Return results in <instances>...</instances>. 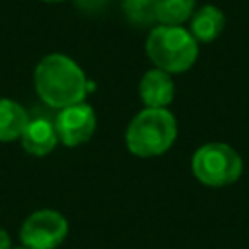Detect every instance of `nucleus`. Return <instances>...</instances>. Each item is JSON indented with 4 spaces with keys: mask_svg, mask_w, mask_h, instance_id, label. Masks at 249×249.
Returning <instances> with one entry per match:
<instances>
[{
    "mask_svg": "<svg viewBox=\"0 0 249 249\" xmlns=\"http://www.w3.org/2000/svg\"><path fill=\"white\" fill-rule=\"evenodd\" d=\"M10 245H12V241H10L8 231L0 228V249H10Z\"/></svg>",
    "mask_w": 249,
    "mask_h": 249,
    "instance_id": "14",
    "label": "nucleus"
},
{
    "mask_svg": "<svg viewBox=\"0 0 249 249\" xmlns=\"http://www.w3.org/2000/svg\"><path fill=\"white\" fill-rule=\"evenodd\" d=\"M191 167L202 185L226 187L241 177L243 160L231 146L224 142H208L193 154Z\"/></svg>",
    "mask_w": 249,
    "mask_h": 249,
    "instance_id": "4",
    "label": "nucleus"
},
{
    "mask_svg": "<svg viewBox=\"0 0 249 249\" xmlns=\"http://www.w3.org/2000/svg\"><path fill=\"white\" fill-rule=\"evenodd\" d=\"M146 53L156 68L167 74H179L195 64L198 43L181 25H158L146 39Z\"/></svg>",
    "mask_w": 249,
    "mask_h": 249,
    "instance_id": "2",
    "label": "nucleus"
},
{
    "mask_svg": "<svg viewBox=\"0 0 249 249\" xmlns=\"http://www.w3.org/2000/svg\"><path fill=\"white\" fill-rule=\"evenodd\" d=\"M19 249H27V247H19Z\"/></svg>",
    "mask_w": 249,
    "mask_h": 249,
    "instance_id": "16",
    "label": "nucleus"
},
{
    "mask_svg": "<svg viewBox=\"0 0 249 249\" xmlns=\"http://www.w3.org/2000/svg\"><path fill=\"white\" fill-rule=\"evenodd\" d=\"M158 0H123V10L134 25H150L156 21Z\"/></svg>",
    "mask_w": 249,
    "mask_h": 249,
    "instance_id": "12",
    "label": "nucleus"
},
{
    "mask_svg": "<svg viewBox=\"0 0 249 249\" xmlns=\"http://www.w3.org/2000/svg\"><path fill=\"white\" fill-rule=\"evenodd\" d=\"M105 0H76V4H80L82 8H88V10H93V8H101Z\"/></svg>",
    "mask_w": 249,
    "mask_h": 249,
    "instance_id": "13",
    "label": "nucleus"
},
{
    "mask_svg": "<svg viewBox=\"0 0 249 249\" xmlns=\"http://www.w3.org/2000/svg\"><path fill=\"white\" fill-rule=\"evenodd\" d=\"M195 14V0H158L156 19L161 25H181Z\"/></svg>",
    "mask_w": 249,
    "mask_h": 249,
    "instance_id": "11",
    "label": "nucleus"
},
{
    "mask_svg": "<svg viewBox=\"0 0 249 249\" xmlns=\"http://www.w3.org/2000/svg\"><path fill=\"white\" fill-rule=\"evenodd\" d=\"M68 233L66 218L56 210H37L25 218L19 237L27 249H56Z\"/></svg>",
    "mask_w": 249,
    "mask_h": 249,
    "instance_id": "5",
    "label": "nucleus"
},
{
    "mask_svg": "<svg viewBox=\"0 0 249 249\" xmlns=\"http://www.w3.org/2000/svg\"><path fill=\"white\" fill-rule=\"evenodd\" d=\"M226 25L224 12L212 4H206L198 8L191 16V35L196 39V43H210L214 41Z\"/></svg>",
    "mask_w": 249,
    "mask_h": 249,
    "instance_id": "9",
    "label": "nucleus"
},
{
    "mask_svg": "<svg viewBox=\"0 0 249 249\" xmlns=\"http://www.w3.org/2000/svg\"><path fill=\"white\" fill-rule=\"evenodd\" d=\"M89 88L84 70L66 54H47L35 68V89L49 107L64 109L82 103Z\"/></svg>",
    "mask_w": 249,
    "mask_h": 249,
    "instance_id": "1",
    "label": "nucleus"
},
{
    "mask_svg": "<svg viewBox=\"0 0 249 249\" xmlns=\"http://www.w3.org/2000/svg\"><path fill=\"white\" fill-rule=\"evenodd\" d=\"M58 140L64 146H80L95 132V113L88 103H76L60 109L54 117Z\"/></svg>",
    "mask_w": 249,
    "mask_h": 249,
    "instance_id": "6",
    "label": "nucleus"
},
{
    "mask_svg": "<svg viewBox=\"0 0 249 249\" xmlns=\"http://www.w3.org/2000/svg\"><path fill=\"white\" fill-rule=\"evenodd\" d=\"M43 2H62V0H43Z\"/></svg>",
    "mask_w": 249,
    "mask_h": 249,
    "instance_id": "15",
    "label": "nucleus"
},
{
    "mask_svg": "<svg viewBox=\"0 0 249 249\" xmlns=\"http://www.w3.org/2000/svg\"><path fill=\"white\" fill-rule=\"evenodd\" d=\"M27 121L29 115L19 103L12 99H0V142H12L19 138Z\"/></svg>",
    "mask_w": 249,
    "mask_h": 249,
    "instance_id": "10",
    "label": "nucleus"
},
{
    "mask_svg": "<svg viewBox=\"0 0 249 249\" xmlns=\"http://www.w3.org/2000/svg\"><path fill=\"white\" fill-rule=\"evenodd\" d=\"M138 91H140V99L144 101L146 107L165 109L173 101L175 86H173V80L167 72H163L160 68H154V70H148L142 76Z\"/></svg>",
    "mask_w": 249,
    "mask_h": 249,
    "instance_id": "8",
    "label": "nucleus"
},
{
    "mask_svg": "<svg viewBox=\"0 0 249 249\" xmlns=\"http://www.w3.org/2000/svg\"><path fill=\"white\" fill-rule=\"evenodd\" d=\"M21 146L31 156H47L54 150L58 142V134L54 128V119L47 115H33L29 117L23 132H21Z\"/></svg>",
    "mask_w": 249,
    "mask_h": 249,
    "instance_id": "7",
    "label": "nucleus"
},
{
    "mask_svg": "<svg viewBox=\"0 0 249 249\" xmlns=\"http://www.w3.org/2000/svg\"><path fill=\"white\" fill-rule=\"evenodd\" d=\"M177 136L175 117L167 109L140 111L126 128V148L138 158H154L171 148Z\"/></svg>",
    "mask_w": 249,
    "mask_h": 249,
    "instance_id": "3",
    "label": "nucleus"
}]
</instances>
